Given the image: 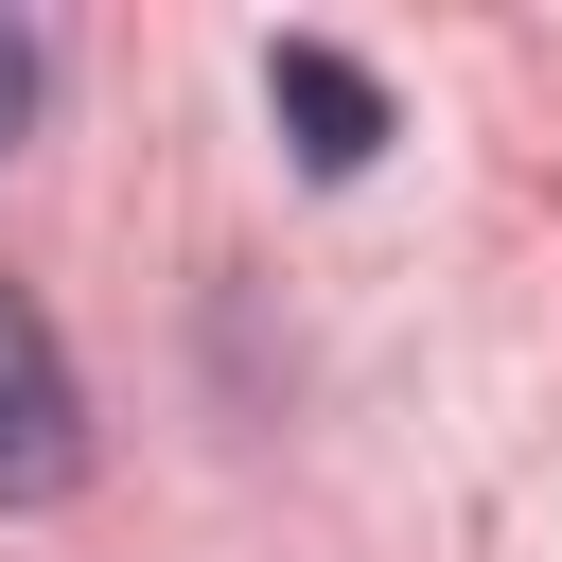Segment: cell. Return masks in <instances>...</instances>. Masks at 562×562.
I'll return each mask as SVG.
<instances>
[{"label": "cell", "mask_w": 562, "mask_h": 562, "mask_svg": "<svg viewBox=\"0 0 562 562\" xmlns=\"http://www.w3.org/2000/svg\"><path fill=\"white\" fill-rule=\"evenodd\" d=\"M70 457H88V386H70V351H53V316L0 281V509H35V492H70Z\"/></svg>", "instance_id": "obj_1"}, {"label": "cell", "mask_w": 562, "mask_h": 562, "mask_svg": "<svg viewBox=\"0 0 562 562\" xmlns=\"http://www.w3.org/2000/svg\"><path fill=\"white\" fill-rule=\"evenodd\" d=\"M263 105L299 123V158H316V176H351V158L386 140V88H369L351 53H316V35H281V53H263Z\"/></svg>", "instance_id": "obj_2"}, {"label": "cell", "mask_w": 562, "mask_h": 562, "mask_svg": "<svg viewBox=\"0 0 562 562\" xmlns=\"http://www.w3.org/2000/svg\"><path fill=\"white\" fill-rule=\"evenodd\" d=\"M35 88H53V53H35V18H0V158H18V123H35Z\"/></svg>", "instance_id": "obj_3"}]
</instances>
